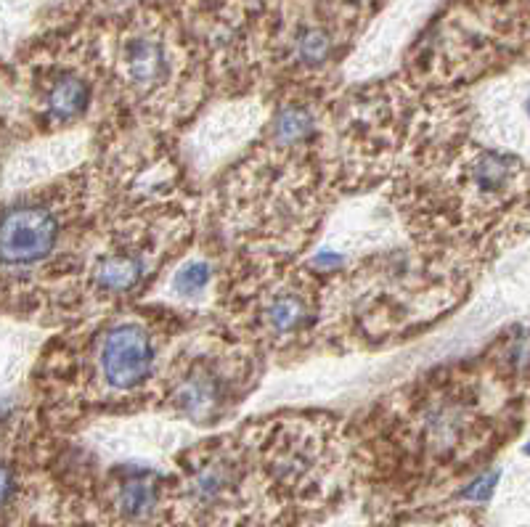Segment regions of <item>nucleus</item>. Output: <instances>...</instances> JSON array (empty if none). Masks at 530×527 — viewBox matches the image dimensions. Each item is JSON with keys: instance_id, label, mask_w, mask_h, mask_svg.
<instances>
[{"instance_id": "nucleus-1", "label": "nucleus", "mask_w": 530, "mask_h": 527, "mask_svg": "<svg viewBox=\"0 0 530 527\" xmlns=\"http://www.w3.org/2000/svg\"><path fill=\"white\" fill-rule=\"evenodd\" d=\"M175 337V316L157 310L125 308L93 329H72L38 369V400L48 408H104L157 395Z\"/></svg>"}, {"instance_id": "nucleus-2", "label": "nucleus", "mask_w": 530, "mask_h": 527, "mask_svg": "<svg viewBox=\"0 0 530 527\" xmlns=\"http://www.w3.org/2000/svg\"><path fill=\"white\" fill-rule=\"evenodd\" d=\"M109 67L122 106L152 128L186 120L205 96L189 48L157 14L133 16L117 32Z\"/></svg>"}, {"instance_id": "nucleus-3", "label": "nucleus", "mask_w": 530, "mask_h": 527, "mask_svg": "<svg viewBox=\"0 0 530 527\" xmlns=\"http://www.w3.org/2000/svg\"><path fill=\"white\" fill-rule=\"evenodd\" d=\"M258 377V347L236 334H207L205 342L183 347L167 363L157 398L173 414L215 424L247 398Z\"/></svg>"}, {"instance_id": "nucleus-4", "label": "nucleus", "mask_w": 530, "mask_h": 527, "mask_svg": "<svg viewBox=\"0 0 530 527\" xmlns=\"http://www.w3.org/2000/svg\"><path fill=\"white\" fill-rule=\"evenodd\" d=\"M234 292L236 337L258 350H287L305 339L318 326L321 289L311 273L297 268H279L273 257L258 265L250 279H242Z\"/></svg>"}, {"instance_id": "nucleus-5", "label": "nucleus", "mask_w": 530, "mask_h": 527, "mask_svg": "<svg viewBox=\"0 0 530 527\" xmlns=\"http://www.w3.org/2000/svg\"><path fill=\"white\" fill-rule=\"evenodd\" d=\"M11 80H16V91L8 88L6 106L16 104V114H8L6 125L22 120L32 133L67 130L85 120L104 85L88 51L35 56L24 64L22 75Z\"/></svg>"}, {"instance_id": "nucleus-6", "label": "nucleus", "mask_w": 530, "mask_h": 527, "mask_svg": "<svg viewBox=\"0 0 530 527\" xmlns=\"http://www.w3.org/2000/svg\"><path fill=\"white\" fill-rule=\"evenodd\" d=\"M162 501H165V488L152 472H128L112 488L114 514L122 522L152 520Z\"/></svg>"}, {"instance_id": "nucleus-7", "label": "nucleus", "mask_w": 530, "mask_h": 527, "mask_svg": "<svg viewBox=\"0 0 530 527\" xmlns=\"http://www.w3.org/2000/svg\"><path fill=\"white\" fill-rule=\"evenodd\" d=\"M212 281V265L205 260H189L173 273V292L178 297H199Z\"/></svg>"}, {"instance_id": "nucleus-8", "label": "nucleus", "mask_w": 530, "mask_h": 527, "mask_svg": "<svg viewBox=\"0 0 530 527\" xmlns=\"http://www.w3.org/2000/svg\"><path fill=\"white\" fill-rule=\"evenodd\" d=\"M496 480H499V472H491V475L480 477V480H475L470 488L464 490V498H470V501H485V498L491 496Z\"/></svg>"}, {"instance_id": "nucleus-9", "label": "nucleus", "mask_w": 530, "mask_h": 527, "mask_svg": "<svg viewBox=\"0 0 530 527\" xmlns=\"http://www.w3.org/2000/svg\"><path fill=\"white\" fill-rule=\"evenodd\" d=\"M525 453H528V456H530V443H528V445H525Z\"/></svg>"}, {"instance_id": "nucleus-10", "label": "nucleus", "mask_w": 530, "mask_h": 527, "mask_svg": "<svg viewBox=\"0 0 530 527\" xmlns=\"http://www.w3.org/2000/svg\"><path fill=\"white\" fill-rule=\"evenodd\" d=\"M528 114H530V101H528Z\"/></svg>"}]
</instances>
